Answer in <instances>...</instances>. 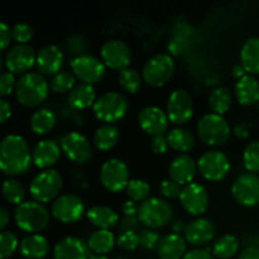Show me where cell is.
I'll list each match as a JSON object with an SVG mask.
<instances>
[{
	"label": "cell",
	"mask_w": 259,
	"mask_h": 259,
	"mask_svg": "<svg viewBox=\"0 0 259 259\" xmlns=\"http://www.w3.org/2000/svg\"><path fill=\"white\" fill-rule=\"evenodd\" d=\"M33 158L29 146L23 137L9 134L0 143V168L8 176L28 172Z\"/></svg>",
	"instance_id": "6da1fadb"
},
{
	"label": "cell",
	"mask_w": 259,
	"mask_h": 259,
	"mask_svg": "<svg viewBox=\"0 0 259 259\" xmlns=\"http://www.w3.org/2000/svg\"><path fill=\"white\" fill-rule=\"evenodd\" d=\"M15 98L25 108H35L47 99L50 83L39 72H28L20 76L15 86Z\"/></svg>",
	"instance_id": "7a4b0ae2"
},
{
	"label": "cell",
	"mask_w": 259,
	"mask_h": 259,
	"mask_svg": "<svg viewBox=\"0 0 259 259\" xmlns=\"http://www.w3.org/2000/svg\"><path fill=\"white\" fill-rule=\"evenodd\" d=\"M50 211L40 202L24 201L15 207L14 219L17 227L27 233H38L48 227Z\"/></svg>",
	"instance_id": "3957f363"
},
{
	"label": "cell",
	"mask_w": 259,
	"mask_h": 259,
	"mask_svg": "<svg viewBox=\"0 0 259 259\" xmlns=\"http://www.w3.org/2000/svg\"><path fill=\"white\" fill-rule=\"evenodd\" d=\"M63 186L62 176L56 169H45L33 177L29 185L30 196L40 204L55 201Z\"/></svg>",
	"instance_id": "277c9868"
},
{
	"label": "cell",
	"mask_w": 259,
	"mask_h": 259,
	"mask_svg": "<svg viewBox=\"0 0 259 259\" xmlns=\"http://www.w3.org/2000/svg\"><path fill=\"white\" fill-rule=\"evenodd\" d=\"M128 108L129 104L125 96L116 91H108L96 99L93 111L100 121L114 124L125 116Z\"/></svg>",
	"instance_id": "5b68a950"
},
{
	"label": "cell",
	"mask_w": 259,
	"mask_h": 259,
	"mask_svg": "<svg viewBox=\"0 0 259 259\" xmlns=\"http://www.w3.org/2000/svg\"><path fill=\"white\" fill-rule=\"evenodd\" d=\"M229 123L227 119L218 114H206L197 123V134L205 144L210 147H220L230 138Z\"/></svg>",
	"instance_id": "8992f818"
},
{
	"label": "cell",
	"mask_w": 259,
	"mask_h": 259,
	"mask_svg": "<svg viewBox=\"0 0 259 259\" xmlns=\"http://www.w3.org/2000/svg\"><path fill=\"white\" fill-rule=\"evenodd\" d=\"M137 217L144 227L149 229H157L171 223L174 210L166 200L159 197H149L139 205Z\"/></svg>",
	"instance_id": "52a82bcc"
},
{
	"label": "cell",
	"mask_w": 259,
	"mask_h": 259,
	"mask_svg": "<svg viewBox=\"0 0 259 259\" xmlns=\"http://www.w3.org/2000/svg\"><path fill=\"white\" fill-rule=\"evenodd\" d=\"M175 72V62L166 53L153 56L143 67V81L152 88H162L171 80Z\"/></svg>",
	"instance_id": "ba28073f"
},
{
	"label": "cell",
	"mask_w": 259,
	"mask_h": 259,
	"mask_svg": "<svg viewBox=\"0 0 259 259\" xmlns=\"http://www.w3.org/2000/svg\"><path fill=\"white\" fill-rule=\"evenodd\" d=\"M51 214L57 222L63 224H73L82 219L85 214V205L77 195H61L52 202Z\"/></svg>",
	"instance_id": "9c48e42d"
},
{
	"label": "cell",
	"mask_w": 259,
	"mask_h": 259,
	"mask_svg": "<svg viewBox=\"0 0 259 259\" xmlns=\"http://www.w3.org/2000/svg\"><path fill=\"white\" fill-rule=\"evenodd\" d=\"M129 168L121 159L110 158L100 168V182L108 191L116 194L126 189L129 184Z\"/></svg>",
	"instance_id": "30bf717a"
},
{
	"label": "cell",
	"mask_w": 259,
	"mask_h": 259,
	"mask_svg": "<svg viewBox=\"0 0 259 259\" xmlns=\"http://www.w3.org/2000/svg\"><path fill=\"white\" fill-rule=\"evenodd\" d=\"M197 169L207 181H222L230 171L229 158L220 151H207L197 161Z\"/></svg>",
	"instance_id": "8fae6325"
},
{
	"label": "cell",
	"mask_w": 259,
	"mask_h": 259,
	"mask_svg": "<svg viewBox=\"0 0 259 259\" xmlns=\"http://www.w3.org/2000/svg\"><path fill=\"white\" fill-rule=\"evenodd\" d=\"M70 66L75 77L88 85L98 83L99 81L103 80L106 72V66L104 65L103 61L91 55L72 58L70 61Z\"/></svg>",
	"instance_id": "7c38bea8"
},
{
	"label": "cell",
	"mask_w": 259,
	"mask_h": 259,
	"mask_svg": "<svg viewBox=\"0 0 259 259\" xmlns=\"http://www.w3.org/2000/svg\"><path fill=\"white\" fill-rule=\"evenodd\" d=\"M63 154L76 164H83L93 157V149L89 139L80 132H68L61 138Z\"/></svg>",
	"instance_id": "4fadbf2b"
},
{
	"label": "cell",
	"mask_w": 259,
	"mask_h": 259,
	"mask_svg": "<svg viewBox=\"0 0 259 259\" xmlns=\"http://www.w3.org/2000/svg\"><path fill=\"white\" fill-rule=\"evenodd\" d=\"M232 196L243 206L252 207L259 204V176L243 174L232 185Z\"/></svg>",
	"instance_id": "5bb4252c"
},
{
	"label": "cell",
	"mask_w": 259,
	"mask_h": 259,
	"mask_svg": "<svg viewBox=\"0 0 259 259\" xmlns=\"http://www.w3.org/2000/svg\"><path fill=\"white\" fill-rule=\"evenodd\" d=\"M101 60L106 67L111 70L123 71L128 68L132 61L131 48L120 39H109L101 46Z\"/></svg>",
	"instance_id": "9a60e30c"
},
{
	"label": "cell",
	"mask_w": 259,
	"mask_h": 259,
	"mask_svg": "<svg viewBox=\"0 0 259 259\" xmlns=\"http://www.w3.org/2000/svg\"><path fill=\"white\" fill-rule=\"evenodd\" d=\"M37 53L30 46L17 45L10 48L4 58V66L13 75H25L35 65Z\"/></svg>",
	"instance_id": "2e32d148"
},
{
	"label": "cell",
	"mask_w": 259,
	"mask_h": 259,
	"mask_svg": "<svg viewBox=\"0 0 259 259\" xmlns=\"http://www.w3.org/2000/svg\"><path fill=\"white\" fill-rule=\"evenodd\" d=\"M194 115V101L185 90H175L167 101V116L171 123L182 125Z\"/></svg>",
	"instance_id": "e0dca14e"
},
{
	"label": "cell",
	"mask_w": 259,
	"mask_h": 259,
	"mask_svg": "<svg viewBox=\"0 0 259 259\" xmlns=\"http://www.w3.org/2000/svg\"><path fill=\"white\" fill-rule=\"evenodd\" d=\"M179 199L185 211L189 212L192 217H200L206 212L209 207V195H207L206 189L202 185L195 184V182L182 189Z\"/></svg>",
	"instance_id": "ac0fdd59"
},
{
	"label": "cell",
	"mask_w": 259,
	"mask_h": 259,
	"mask_svg": "<svg viewBox=\"0 0 259 259\" xmlns=\"http://www.w3.org/2000/svg\"><path fill=\"white\" fill-rule=\"evenodd\" d=\"M138 123L142 131L152 137L163 136L168 129V116L158 106H146L138 114Z\"/></svg>",
	"instance_id": "d6986e66"
},
{
	"label": "cell",
	"mask_w": 259,
	"mask_h": 259,
	"mask_svg": "<svg viewBox=\"0 0 259 259\" xmlns=\"http://www.w3.org/2000/svg\"><path fill=\"white\" fill-rule=\"evenodd\" d=\"M63 60H65V56L60 47H57L56 45H47L37 52L35 66L42 75L55 76L61 72Z\"/></svg>",
	"instance_id": "ffe728a7"
},
{
	"label": "cell",
	"mask_w": 259,
	"mask_h": 259,
	"mask_svg": "<svg viewBox=\"0 0 259 259\" xmlns=\"http://www.w3.org/2000/svg\"><path fill=\"white\" fill-rule=\"evenodd\" d=\"M197 162L189 154H179L172 159L168 168L169 179L179 185H190L196 176Z\"/></svg>",
	"instance_id": "44dd1931"
},
{
	"label": "cell",
	"mask_w": 259,
	"mask_h": 259,
	"mask_svg": "<svg viewBox=\"0 0 259 259\" xmlns=\"http://www.w3.org/2000/svg\"><path fill=\"white\" fill-rule=\"evenodd\" d=\"M215 237V227L209 219L192 220L186 225L185 239L194 247H204Z\"/></svg>",
	"instance_id": "7402d4cb"
},
{
	"label": "cell",
	"mask_w": 259,
	"mask_h": 259,
	"mask_svg": "<svg viewBox=\"0 0 259 259\" xmlns=\"http://www.w3.org/2000/svg\"><path fill=\"white\" fill-rule=\"evenodd\" d=\"M61 146L52 139H45L35 144L32 152L33 163L40 169H50L53 164H56L61 156Z\"/></svg>",
	"instance_id": "603a6c76"
},
{
	"label": "cell",
	"mask_w": 259,
	"mask_h": 259,
	"mask_svg": "<svg viewBox=\"0 0 259 259\" xmlns=\"http://www.w3.org/2000/svg\"><path fill=\"white\" fill-rule=\"evenodd\" d=\"M90 248L76 237L61 239L53 249V259H90Z\"/></svg>",
	"instance_id": "cb8c5ba5"
},
{
	"label": "cell",
	"mask_w": 259,
	"mask_h": 259,
	"mask_svg": "<svg viewBox=\"0 0 259 259\" xmlns=\"http://www.w3.org/2000/svg\"><path fill=\"white\" fill-rule=\"evenodd\" d=\"M19 250L25 259H42L50 252V242L42 234H30L23 238Z\"/></svg>",
	"instance_id": "d4e9b609"
},
{
	"label": "cell",
	"mask_w": 259,
	"mask_h": 259,
	"mask_svg": "<svg viewBox=\"0 0 259 259\" xmlns=\"http://www.w3.org/2000/svg\"><path fill=\"white\" fill-rule=\"evenodd\" d=\"M161 259H184L186 254V239L179 234H168L163 237L157 247Z\"/></svg>",
	"instance_id": "484cf974"
},
{
	"label": "cell",
	"mask_w": 259,
	"mask_h": 259,
	"mask_svg": "<svg viewBox=\"0 0 259 259\" xmlns=\"http://www.w3.org/2000/svg\"><path fill=\"white\" fill-rule=\"evenodd\" d=\"M235 98L243 106H249L259 101V82L253 75H245L235 85Z\"/></svg>",
	"instance_id": "4316f807"
},
{
	"label": "cell",
	"mask_w": 259,
	"mask_h": 259,
	"mask_svg": "<svg viewBox=\"0 0 259 259\" xmlns=\"http://www.w3.org/2000/svg\"><path fill=\"white\" fill-rule=\"evenodd\" d=\"M86 215H88L89 222L98 229L110 230L119 223V215L111 207L103 206V205L89 209Z\"/></svg>",
	"instance_id": "83f0119b"
},
{
	"label": "cell",
	"mask_w": 259,
	"mask_h": 259,
	"mask_svg": "<svg viewBox=\"0 0 259 259\" xmlns=\"http://www.w3.org/2000/svg\"><path fill=\"white\" fill-rule=\"evenodd\" d=\"M240 61L249 75H259V38L252 37L244 42L240 50Z\"/></svg>",
	"instance_id": "f1b7e54d"
},
{
	"label": "cell",
	"mask_w": 259,
	"mask_h": 259,
	"mask_svg": "<svg viewBox=\"0 0 259 259\" xmlns=\"http://www.w3.org/2000/svg\"><path fill=\"white\" fill-rule=\"evenodd\" d=\"M96 90L93 85L80 83L75 86L73 90L68 94V103L73 109L85 110V109L94 106L96 101Z\"/></svg>",
	"instance_id": "f546056e"
},
{
	"label": "cell",
	"mask_w": 259,
	"mask_h": 259,
	"mask_svg": "<svg viewBox=\"0 0 259 259\" xmlns=\"http://www.w3.org/2000/svg\"><path fill=\"white\" fill-rule=\"evenodd\" d=\"M119 129L114 124H104L96 129L93 142L99 151H110L119 142Z\"/></svg>",
	"instance_id": "4dcf8cb0"
},
{
	"label": "cell",
	"mask_w": 259,
	"mask_h": 259,
	"mask_svg": "<svg viewBox=\"0 0 259 259\" xmlns=\"http://www.w3.org/2000/svg\"><path fill=\"white\" fill-rule=\"evenodd\" d=\"M116 240L110 230L98 229L89 237L88 245L94 253L100 255H105L106 253L111 252L115 247Z\"/></svg>",
	"instance_id": "1f68e13d"
},
{
	"label": "cell",
	"mask_w": 259,
	"mask_h": 259,
	"mask_svg": "<svg viewBox=\"0 0 259 259\" xmlns=\"http://www.w3.org/2000/svg\"><path fill=\"white\" fill-rule=\"evenodd\" d=\"M56 121H57V118L53 111L48 110V109H39L30 116L29 125L32 132H34L35 134L45 136L55 128Z\"/></svg>",
	"instance_id": "d6a6232c"
},
{
	"label": "cell",
	"mask_w": 259,
	"mask_h": 259,
	"mask_svg": "<svg viewBox=\"0 0 259 259\" xmlns=\"http://www.w3.org/2000/svg\"><path fill=\"white\" fill-rule=\"evenodd\" d=\"M232 93L229 89L224 88V86H219V88L214 89L209 96V105L212 113L218 114V115H224L225 113L229 111L232 108Z\"/></svg>",
	"instance_id": "836d02e7"
},
{
	"label": "cell",
	"mask_w": 259,
	"mask_h": 259,
	"mask_svg": "<svg viewBox=\"0 0 259 259\" xmlns=\"http://www.w3.org/2000/svg\"><path fill=\"white\" fill-rule=\"evenodd\" d=\"M167 141L169 147L177 152H189L195 146V138L191 132L184 128H175L167 134Z\"/></svg>",
	"instance_id": "e575fe53"
},
{
	"label": "cell",
	"mask_w": 259,
	"mask_h": 259,
	"mask_svg": "<svg viewBox=\"0 0 259 259\" xmlns=\"http://www.w3.org/2000/svg\"><path fill=\"white\" fill-rule=\"evenodd\" d=\"M239 249V242L237 237L225 234L220 237L212 247V254L219 259H230Z\"/></svg>",
	"instance_id": "d590c367"
},
{
	"label": "cell",
	"mask_w": 259,
	"mask_h": 259,
	"mask_svg": "<svg viewBox=\"0 0 259 259\" xmlns=\"http://www.w3.org/2000/svg\"><path fill=\"white\" fill-rule=\"evenodd\" d=\"M3 196L9 204L20 205L24 202L25 191L23 185L15 179H7L3 182Z\"/></svg>",
	"instance_id": "8d00e7d4"
},
{
	"label": "cell",
	"mask_w": 259,
	"mask_h": 259,
	"mask_svg": "<svg viewBox=\"0 0 259 259\" xmlns=\"http://www.w3.org/2000/svg\"><path fill=\"white\" fill-rule=\"evenodd\" d=\"M119 85L129 94L138 93L142 86V76L134 68H125L119 72Z\"/></svg>",
	"instance_id": "74e56055"
},
{
	"label": "cell",
	"mask_w": 259,
	"mask_h": 259,
	"mask_svg": "<svg viewBox=\"0 0 259 259\" xmlns=\"http://www.w3.org/2000/svg\"><path fill=\"white\" fill-rule=\"evenodd\" d=\"M76 77L70 71H61L51 80L50 88L55 94L71 93L75 88Z\"/></svg>",
	"instance_id": "f35d334b"
},
{
	"label": "cell",
	"mask_w": 259,
	"mask_h": 259,
	"mask_svg": "<svg viewBox=\"0 0 259 259\" xmlns=\"http://www.w3.org/2000/svg\"><path fill=\"white\" fill-rule=\"evenodd\" d=\"M125 191H126V195H128L129 199H131L132 201L144 202L146 200L149 199L151 187H149L148 182L143 181V180L133 179L129 181Z\"/></svg>",
	"instance_id": "ab89813d"
},
{
	"label": "cell",
	"mask_w": 259,
	"mask_h": 259,
	"mask_svg": "<svg viewBox=\"0 0 259 259\" xmlns=\"http://www.w3.org/2000/svg\"><path fill=\"white\" fill-rule=\"evenodd\" d=\"M243 163L249 174L259 172V141H253L247 144L243 152Z\"/></svg>",
	"instance_id": "60d3db41"
},
{
	"label": "cell",
	"mask_w": 259,
	"mask_h": 259,
	"mask_svg": "<svg viewBox=\"0 0 259 259\" xmlns=\"http://www.w3.org/2000/svg\"><path fill=\"white\" fill-rule=\"evenodd\" d=\"M19 245L18 237L13 232L4 230V232L0 233V258L2 259L12 257Z\"/></svg>",
	"instance_id": "b9f144b4"
},
{
	"label": "cell",
	"mask_w": 259,
	"mask_h": 259,
	"mask_svg": "<svg viewBox=\"0 0 259 259\" xmlns=\"http://www.w3.org/2000/svg\"><path fill=\"white\" fill-rule=\"evenodd\" d=\"M88 50V40L81 34H72L66 40V51L72 58L80 57L85 55Z\"/></svg>",
	"instance_id": "7bdbcfd3"
},
{
	"label": "cell",
	"mask_w": 259,
	"mask_h": 259,
	"mask_svg": "<svg viewBox=\"0 0 259 259\" xmlns=\"http://www.w3.org/2000/svg\"><path fill=\"white\" fill-rule=\"evenodd\" d=\"M116 245L123 250L132 252L141 245V239L136 232H121L116 238Z\"/></svg>",
	"instance_id": "ee69618b"
},
{
	"label": "cell",
	"mask_w": 259,
	"mask_h": 259,
	"mask_svg": "<svg viewBox=\"0 0 259 259\" xmlns=\"http://www.w3.org/2000/svg\"><path fill=\"white\" fill-rule=\"evenodd\" d=\"M12 34L18 45H27L33 38V28L27 23H18L13 27Z\"/></svg>",
	"instance_id": "f6af8a7d"
},
{
	"label": "cell",
	"mask_w": 259,
	"mask_h": 259,
	"mask_svg": "<svg viewBox=\"0 0 259 259\" xmlns=\"http://www.w3.org/2000/svg\"><path fill=\"white\" fill-rule=\"evenodd\" d=\"M139 239H141V245L147 250H152L154 248L158 247L159 242H161V237L157 232L152 229H146L139 234Z\"/></svg>",
	"instance_id": "bcb514c9"
},
{
	"label": "cell",
	"mask_w": 259,
	"mask_h": 259,
	"mask_svg": "<svg viewBox=\"0 0 259 259\" xmlns=\"http://www.w3.org/2000/svg\"><path fill=\"white\" fill-rule=\"evenodd\" d=\"M159 190H161V194L163 195L167 199H176V197H180L181 195L182 189L181 185H179L177 182L169 180H163L159 185Z\"/></svg>",
	"instance_id": "7dc6e473"
},
{
	"label": "cell",
	"mask_w": 259,
	"mask_h": 259,
	"mask_svg": "<svg viewBox=\"0 0 259 259\" xmlns=\"http://www.w3.org/2000/svg\"><path fill=\"white\" fill-rule=\"evenodd\" d=\"M18 81L15 80V76L10 72H3L0 76V94L3 98L9 96L13 91H15Z\"/></svg>",
	"instance_id": "c3c4849f"
},
{
	"label": "cell",
	"mask_w": 259,
	"mask_h": 259,
	"mask_svg": "<svg viewBox=\"0 0 259 259\" xmlns=\"http://www.w3.org/2000/svg\"><path fill=\"white\" fill-rule=\"evenodd\" d=\"M169 144L167 141V137L164 136H157L153 137L151 141V149L153 153L156 154H164L168 149Z\"/></svg>",
	"instance_id": "681fc988"
},
{
	"label": "cell",
	"mask_w": 259,
	"mask_h": 259,
	"mask_svg": "<svg viewBox=\"0 0 259 259\" xmlns=\"http://www.w3.org/2000/svg\"><path fill=\"white\" fill-rule=\"evenodd\" d=\"M12 39H13L12 30H10V28L8 27L4 22H2L0 23V48H2V51L7 50Z\"/></svg>",
	"instance_id": "f907efd6"
},
{
	"label": "cell",
	"mask_w": 259,
	"mask_h": 259,
	"mask_svg": "<svg viewBox=\"0 0 259 259\" xmlns=\"http://www.w3.org/2000/svg\"><path fill=\"white\" fill-rule=\"evenodd\" d=\"M138 217H124L121 222L119 223L121 232H136V229L139 225Z\"/></svg>",
	"instance_id": "816d5d0a"
},
{
	"label": "cell",
	"mask_w": 259,
	"mask_h": 259,
	"mask_svg": "<svg viewBox=\"0 0 259 259\" xmlns=\"http://www.w3.org/2000/svg\"><path fill=\"white\" fill-rule=\"evenodd\" d=\"M184 259H214L211 252L207 248H197L192 249L185 254Z\"/></svg>",
	"instance_id": "f5cc1de1"
},
{
	"label": "cell",
	"mask_w": 259,
	"mask_h": 259,
	"mask_svg": "<svg viewBox=\"0 0 259 259\" xmlns=\"http://www.w3.org/2000/svg\"><path fill=\"white\" fill-rule=\"evenodd\" d=\"M250 126L252 124L247 123V121H243V123H238L235 124L234 128H233V133L237 138L239 139H245L249 137L250 134Z\"/></svg>",
	"instance_id": "db71d44e"
},
{
	"label": "cell",
	"mask_w": 259,
	"mask_h": 259,
	"mask_svg": "<svg viewBox=\"0 0 259 259\" xmlns=\"http://www.w3.org/2000/svg\"><path fill=\"white\" fill-rule=\"evenodd\" d=\"M12 116V106L5 99L0 100V123L4 124Z\"/></svg>",
	"instance_id": "11a10c76"
},
{
	"label": "cell",
	"mask_w": 259,
	"mask_h": 259,
	"mask_svg": "<svg viewBox=\"0 0 259 259\" xmlns=\"http://www.w3.org/2000/svg\"><path fill=\"white\" fill-rule=\"evenodd\" d=\"M139 206H137L136 202L132 200H126L123 205H121V211L124 212L125 217H137L138 215Z\"/></svg>",
	"instance_id": "9f6ffc18"
},
{
	"label": "cell",
	"mask_w": 259,
	"mask_h": 259,
	"mask_svg": "<svg viewBox=\"0 0 259 259\" xmlns=\"http://www.w3.org/2000/svg\"><path fill=\"white\" fill-rule=\"evenodd\" d=\"M239 259H259V248L249 247L240 253Z\"/></svg>",
	"instance_id": "6f0895ef"
},
{
	"label": "cell",
	"mask_w": 259,
	"mask_h": 259,
	"mask_svg": "<svg viewBox=\"0 0 259 259\" xmlns=\"http://www.w3.org/2000/svg\"><path fill=\"white\" fill-rule=\"evenodd\" d=\"M9 220H10V217L8 210L5 209V207H2V209H0V229H2V232H4L7 225L9 224Z\"/></svg>",
	"instance_id": "680465c9"
},
{
	"label": "cell",
	"mask_w": 259,
	"mask_h": 259,
	"mask_svg": "<svg viewBox=\"0 0 259 259\" xmlns=\"http://www.w3.org/2000/svg\"><path fill=\"white\" fill-rule=\"evenodd\" d=\"M171 229L172 232H174V234H181L182 232H185V229H186V227H185L184 222H182L181 219H176L172 222L171 224Z\"/></svg>",
	"instance_id": "91938a15"
},
{
	"label": "cell",
	"mask_w": 259,
	"mask_h": 259,
	"mask_svg": "<svg viewBox=\"0 0 259 259\" xmlns=\"http://www.w3.org/2000/svg\"><path fill=\"white\" fill-rule=\"evenodd\" d=\"M245 72H247V71L244 70V67H243L242 65H235L234 67L232 68V75H233V77L238 78V80H240V78L244 77Z\"/></svg>",
	"instance_id": "94428289"
},
{
	"label": "cell",
	"mask_w": 259,
	"mask_h": 259,
	"mask_svg": "<svg viewBox=\"0 0 259 259\" xmlns=\"http://www.w3.org/2000/svg\"><path fill=\"white\" fill-rule=\"evenodd\" d=\"M90 259H109L106 255H100V254H95V255H91Z\"/></svg>",
	"instance_id": "6125c7cd"
},
{
	"label": "cell",
	"mask_w": 259,
	"mask_h": 259,
	"mask_svg": "<svg viewBox=\"0 0 259 259\" xmlns=\"http://www.w3.org/2000/svg\"><path fill=\"white\" fill-rule=\"evenodd\" d=\"M118 259H128V258H124V257H120V258H118Z\"/></svg>",
	"instance_id": "be15d7a7"
},
{
	"label": "cell",
	"mask_w": 259,
	"mask_h": 259,
	"mask_svg": "<svg viewBox=\"0 0 259 259\" xmlns=\"http://www.w3.org/2000/svg\"><path fill=\"white\" fill-rule=\"evenodd\" d=\"M258 108H259V101H258Z\"/></svg>",
	"instance_id": "e7e4bbea"
}]
</instances>
